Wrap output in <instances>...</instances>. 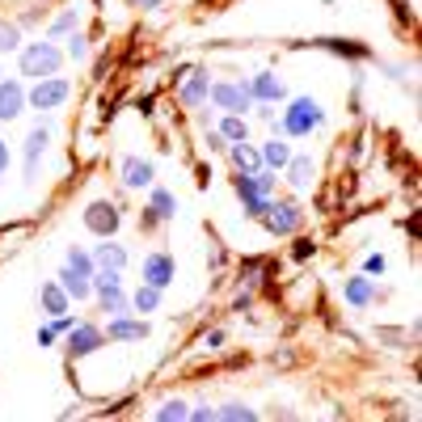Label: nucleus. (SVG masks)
<instances>
[{
  "label": "nucleus",
  "mask_w": 422,
  "mask_h": 422,
  "mask_svg": "<svg viewBox=\"0 0 422 422\" xmlns=\"http://www.w3.org/2000/svg\"><path fill=\"white\" fill-rule=\"evenodd\" d=\"M59 63H63V59H59V51H55L51 42H34V46L21 51V72H25V76H55Z\"/></svg>",
  "instance_id": "obj_1"
},
{
  "label": "nucleus",
  "mask_w": 422,
  "mask_h": 422,
  "mask_svg": "<svg viewBox=\"0 0 422 422\" xmlns=\"http://www.w3.org/2000/svg\"><path fill=\"white\" fill-rule=\"evenodd\" d=\"M283 123H287V135H309L321 123V110H317V101H292Z\"/></svg>",
  "instance_id": "obj_2"
},
{
  "label": "nucleus",
  "mask_w": 422,
  "mask_h": 422,
  "mask_svg": "<svg viewBox=\"0 0 422 422\" xmlns=\"http://www.w3.org/2000/svg\"><path fill=\"white\" fill-rule=\"evenodd\" d=\"M85 224H89L93 232H101V237H110V232L118 228V211H114L110 203H93V207L85 211Z\"/></svg>",
  "instance_id": "obj_3"
},
{
  "label": "nucleus",
  "mask_w": 422,
  "mask_h": 422,
  "mask_svg": "<svg viewBox=\"0 0 422 422\" xmlns=\"http://www.w3.org/2000/svg\"><path fill=\"white\" fill-rule=\"evenodd\" d=\"M30 101H34L38 110H51V106H59V101H68V80H46V85H38Z\"/></svg>",
  "instance_id": "obj_4"
},
{
  "label": "nucleus",
  "mask_w": 422,
  "mask_h": 422,
  "mask_svg": "<svg viewBox=\"0 0 422 422\" xmlns=\"http://www.w3.org/2000/svg\"><path fill=\"white\" fill-rule=\"evenodd\" d=\"M211 97H216L224 110H237V114L249 106V89H245V85H216V89H211Z\"/></svg>",
  "instance_id": "obj_5"
},
{
  "label": "nucleus",
  "mask_w": 422,
  "mask_h": 422,
  "mask_svg": "<svg viewBox=\"0 0 422 422\" xmlns=\"http://www.w3.org/2000/svg\"><path fill=\"white\" fill-rule=\"evenodd\" d=\"M21 106H25L21 85H17V80H4V85H0V118H4V123H8V118H17V114H21Z\"/></svg>",
  "instance_id": "obj_6"
},
{
  "label": "nucleus",
  "mask_w": 422,
  "mask_h": 422,
  "mask_svg": "<svg viewBox=\"0 0 422 422\" xmlns=\"http://www.w3.org/2000/svg\"><path fill=\"white\" fill-rule=\"evenodd\" d=\"M232 161H237V169L249 178V173H262V152L258 148H249L245 139L241 144H232Z\"/></svg>",
  "instance_id": "obj_7"
},
{
  "label": "nucleus",
  "mask_w": 422,
  "mask_h": 422,
  "mask_svg": "<svg viewBox=\"0 0 422 422\" xmlns=\"http://www.w3.org/2000/svg\"><path fill=\"white\" fill-rule=\"evenodd\" d=\"M144 275H148V283H152V287H165V283L173 279V258L152 254V258H148V266H144Z\"/></svg>",
  "instance_id": "obj_8"
},
{
  "label": "nucleus",
  "mask_w": 422,
  "mask_h": 422,
  "mask_svg": "<svg viewBox=\"0 0 422 422\" xmlns=\"http://www.w3.org/2000/svg\"><path fill=\"white\" fill-rule=\"evenodd\" d=\"M296 220H300V211H296V207H279V203H275V207L266 211V228H271V232H292V228H296Z\"/></svg>",
  "instance_id": "obj_9"
},
{
  "label": "nucleus",
  "mask_w": 422,
  "mask_h": 422,
  "mask_svg": "<svg viewBox=\"0 0 422 422\" xmlns=\"http://www.w3.org/2000/svg\"><path fill=\"white\" fill-rule=\"evenodd\" d=\"M68 347H72V355H89V351H97V347H101V334H97L93 325H80V330L72 334V342H68Z\"/></svg>",
  "instance_id": "obj_10"
},
{
  "label": "nucleus",
  "mask_w": 422,
  "mask_h": 422,
  "mask_svg": "<svg viewBox=\"0 0 422 422\" xmlns=\"http://www.w3.org/2000/svg\"><path fill=\"white\" fill-rule=\"evenodd\" d=\"M203 97H207V76H203V68H199V72L182 85V101H186V106H203Z\"/></svg>",
  "instance_id": "obj_11"
},
{
  "label": "nucleus",
  "mask_w": 422,
  "mask_h": 422,
  "mask_svg": "<svg viewBox=\"0 0 422 422\" xmlns=\"http://www.w3.org/2000/svg\"><path fill=\"white\" fill-rule=\"evenodd\" d=\"M249 93H254V97H262V101H279V97H283V85H279L271 72H262V76L249 85Z\"/></svg>",
  "instance_id": "obj_12"
},
{
  "label": "nucleus",
  "mask_w": 422,
  "mask_h": 422,
  "mask_svg": "<svg viewBox=\"0 0 422 422\" xmlns=\"http://www.w3.org/2000/svg\"><path fill=\"white\" fill-rule=\"evenodd\" d=\"M123 182H127V186H148V182H152L148 161H127V165H123Z\"/></svg>",
  "instance_id": "obj_13"
},
{
  "label": "nucleus",
  "mask_w": 422,
  "mask_h": 422,
  "mask_svg": "<svg viewBox=\"0 0 422 422\" xmlns=\"http://www.w3.org/2000/svg\"><path fill=\"white\" fill-rule=\"evenodd\" d=\"M42 304H46L51 317H63V313H68V296H63V287L46 283V287H42Z\"/></svg>",
  "instance_id": "obj_14"
},
{
  "label": "nucleus",
  "mask_w": 422,
  "mask_h": 422,
  "mask_svg": "<svg viewBox=\"0 0 422 422\" xmlns=\"http://www.w3.org/2000/svg\"><path fill=\"white\" fill-rule=\"evenodd\" d=\"M97 296H101V309H106V313H123V309H127V300H123L118 283H106V287H97Z\"/></svg>",
  "instance_id": "obj_15"
},
{
  "label": "nucleus",
  "mask_w": 422,
  "mask_h": 422,
  "mask_svg": "<svg viewBox=\"0 0 422 422\" xmlns=\"http://www.w3.org/2000/svg\"><path fill=\"white\" fill-rule=\"evenodd\" d=\"M144 334H148V325H139V321H114L110 325V338H123V342H135Z\"/></svg>",
  "instance_id": "obj_16"
},
{
  "label": "nucleus",
  "mask_w": 422,
  "mask_h": 422,
  "mask_svg": "<svg viewBox=\"0 0 422 422\" xmlns=\"http://www.w3.org/2000/svg\"><path fill=\"white\" fill-rule=\"evenodd\" d=\"M123 262H127V254H123L118 245H101V249H97V266H106V271H123Z\"/></svg>",
  "instance_id": "obj_17"
},
{
  "label": "nucleus",
  "mask_w": 422,
  "mask_h": 422,
  "mask_svg": "<svg viewBox=\"0 0 422 422\" xmlns=\"http://www.w3.org/2000/svg\"><path fill=\"white\" fill-rule=\"evenodd\" d=\"M63 287H68V296H89V275H80V271H63Z\"/></svg>",
  "instance_id": "obj_18"
},
{
  "label": "nucleus",
  "mask_w": 422,
  "mask_h": 422,
  "mask_svg": "<svg viewBox=\"0 0 422 422\" xmlns=\"http://www.w3.org/2000/svg\"><path fill=\"white\" fill-rule=\"evenodd\" d=\"M347 300H351V304H368V300H372L368 279H351V283H347Z\"/></svg>",
  "instance_id": "obj_19"
},
{
  "label": "nucleus",
  "mask_w": 422,
  "mask_h": 422,
  "mask_svg": "<svg viewBox=\"0 0 422 422\" xmlns=\"http://www.w3.org/2000/svg\"><path fill=\"white\" fill-rule=\"evenodd\" d=\"M152 216H173V194L169 190H152Z\"/></svg>",
  "instance_id": "obj_20"
},
{
  "label": "nucleus",
  "mask_w": 422,
  "mask_h": 422,
  "mask_svg": "<svg viewBox=\"0 0 422 422\" xmlns=\"http://www.w3.org/2000/svg\"><path fill=\"white\" fill-rule=\"evenodd\" d=\"M46 148V131H34L30 139H25V156H30V169H34V161H38V152Z\"/></svg>",
  "instance_id": "obj_21"
},
{
  "label": "nucleus",
  "mask_w": 422,
  "mask_h": 422,
  "mask_svg": "<svg viewBox=\"0 0 422 422\" xmlns=\"http://www.w3.org/2000/svg\"><path fill=\"white\" fill-rule=\"evenodd\" d=\"M262 161H266V165H287V148H283V144H266V148H262Z\"/></svg>",
  "instance_id": "obj_22"
},
{
  "label": "nucleus",
  "mask_w": 422,
  "mask_h": 422,
  "mask_svg": "<svg viewBox=\"0 0 422 422\" xmlns=\"http://www.w3.org/2000/svg\"><path fill=\"white\" fill-rule=\"evenodd\" d=\"M220 131H224L232 144H241V139H245V123H241V118H224V127H220Z\"/></svg>",
  "instance_id": "obj_23"
},
{
  "label": "nucleus",
  "mask_w": 422,
  "mask_h": 422,
  "mask_svg": "<svg viewBox=\"0 0 422 422\" xmlns=\"http://www.w3.org/2000/svg\"><path fill=\"white\" fill-rule=\"evenodd\" d=\"M309 173H313V161H304V156H300V161H292V182H296V186H304V182H309Z\"/></svg>",
  "instance_id": "obj_24"
},
{
  "label": "nucleus",
  "mask_w": 422,
  "mask_h": 422,
  "mask_svg": "<svg viewBox=\"0 0 422 422\" xmlns=\"http://www.w3.org/2000/svg\"><path fill=\"white\" fill-rule=\"evenodd\" d=\"M68 266H72V271H80V275H89V271H93V262H89V254H85V249H72V254H68Z\"/></svg>",
  "instance_id": "obj_25"
},
{
  "label": "nucleus",
  "mask_w": 422,
  "mask_h": 422,
  "mask_svg": "<svg viewBox=\"0 0 422 422\" xmlns=\"http://www.w3.org/2000/svg\"><path fill=\"white\" fill-rule=\"evenodd\" d=\"M135 309H139V313H152V309H156V287H152V283L135 296Z\"/></svg>",
  "instance_id": "obj_26"
},
{
  "label": "nucleus",
  "mask_w": 422,
  "mask_h": 422,
  "mask_svg": "<svg viewBox=\"0 0 422 422\" xmlns=\"http://www.w3.org/2000/svg\"><path fill=\"white\" fill-rule=\"evenodd\" d=\"M216 418H241V422H254V410H245V406H228V410H220Z\"/></svg>",
  "instance_id": "obj_27"
},
{
  "label": "nucleus",
  "mask_w": 422,
  "mask_h": 422,
  "mask_svg": "<svg viewBox=\"0 0 422 422\" xmlns=\"http://www.w3.org/2000/svg\"><path fill=\"white\" fill-rule=\"evenodd\" d=\"M325 46H330V51H342V55H364V46H355V42H334V38H325Z\"/></svg>",
  "instance_id": "obj_28"
},
{
  "label": "nucleus",
  "mask_w": 422,
  "mask_h": 422,
  "mask_svg": "<svg viewBox=\"0 0 422 422\" xmlns=\"http://www.w3.org/2000/svg\"><path fill=\"white\" fill-rule=\"evenodd\" d=\"M13 46H17V30L0 25V51H13Z\"/></svg>",
  "instance_id": "obj_29"
},
{
  "label": "nucleus",
  "mask_w": 422,
  "mask_h": 422,
  "mask_svg": "<svg viewBox=\"0 0 422 422\" xmlns=\"http://www.w3.org/2000/svg\"><path fill=\"white\" fill-rule=\"evenodd\" d=\"M156 418H165V422H169V418H186V410H182V402H169V406H165Z\"/></svg>",
  "instance_id": "obj_30"
},
{
  "label": "nucleus",
  "mask_w": 422,
  "mask_h": 422,
  "mask_svg": "<svg viewBox=\"0 0 422 422\" xmlns=\"http://www.w3.org/2000/svg\"><path fill=\"white\" fill-rule=\"evenodd\" d=\"M72 21H76V17H72V13H63V17L55 21V30H51V34H63V30H72Z\"/></svg>",
  "instance_id": "obj_31"
},
{
  "label": "nucleus",
  "mask_w": 422,
  "mask_h": 422,
  "mask_svg": "<svg viewBox=\"0 0 422 422\" xmlns=\"http://www.w3.org/2000/svg\"><path fill=\"white\" fill-rule=\"evenodd\" d=\"M364 271H368V275H380V271H385V258H380V254H376V258H368V266H364Z\"/></svg>",
  "instance_id": "obj_32"
},
{
  "label": "nucleus",
  "mask_w": 422,
  "mask_h": 422,
  "mask_svg": "<svg viewBox=\"0 0 422 422\" xmlns=\"http://www.w3.org/2000/svg\"><path fill=\"white\" fill-rule=\"evenodd\" d=\"M313 254V241H296V258H309Z\"/></svg>",
  "instance_id": "obj_33"
},
{
  "label": "nucleus",
  "mask_w": 422,
  "mask_h": 422,
  "mask_svg": "<svg viewBox=\"0 0 422 422\" xmlns=\"http://www.w3.org/2000/svg\"><path fill=\"white\" fill-rule=\"evenodd\" d=\"M8 169V148H4V139H0V173Z\"/></svg>",
  "instance_id": "obj_34"
},
{
  "label": "nucleus",
  "mask_w": 422,
  "mask_h": 422,
  "mask_svg": "<svg viewBox=\"0 0 422 422\" xmlns=\"http://www.w3.org/2000/svg\"><path fill=\"white\" fill-rule=\"evenodd\" d=\"M139 4H156V0H139Z\"/></svg>",
  "instance_id": "obj_35"
}]
</instances>
